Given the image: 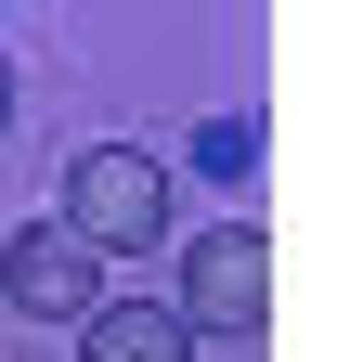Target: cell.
Instances as JSON below:
<instances>
[{
    "label": "cell",
    "instance_id": "1",
    "mask_svg": "<svg viewBox=\"0 0 350 362\" xmlns=\"http://www.w3.org/2000/svg\"><path fill=\"white\" fill-rule=\"evenodd\" d=\"M65 233H91V246H117V259H143V246H169V156H143V143H91L65 168Z\"/></svg>",
    "mask_w": 350,
    "mask_h": 362
},
{
    "label": "cell",
    "instance_id": "2",
    "mask_svg": "<svg viewBox=\"0 0 350 362\" xmlns=\"http://www.w3.org/2000/svg\"><path fill=\"white\" fill-rule=\"evenodd\" d=\"M182 310L195 337H259L273 324V233H247V220H208V233L182 246Z\"/></svg>",
    "mask_w": 350,
    "mask_h": 362
},
{
    "label": "cell",
    "instance_id": "3",
    "mask_svg": "<svg viewBox=\"0 0 350 362\" xmlns=\"http://www.w3.org/2000/svg\"><path fill=\"white\" fill-rule=\"evenodd\" d=\"M91 298H104L91 233H65V220H26V233L0 246V310H13V324H78Z\"/></svg>",
    "mask_w": 350,
    "mask_h": 362
},
{
    "label": "cell",
    "instance_id": "4",
    "mask_svg": "<svg viewBox=\"0 0 350 362\" xmlns=\"http://www.w3.org/2000/svg\"><path fill=\"white\" fill-rule=\"evenodd\" d=\"M78 362H195V324L169 298H91L78 310Z\"/></svg>",
    "mask_w": 350,
    "mask_h": 362
},
{
    "label": "cell",
    "instance_id": "5",
    "mask_svg": "<svg viewBox=\"0 0 350 362\" xmlns=\"http://www.w3.org/2000/svg\"><path fill=\"white\" fill-rule=\"evenodd\" d=\"M195 168H208V181H247V168H259L247 117H208V129H195Z\"/></svg>",
    "mask_w": 350,
    "mask_h": 362
},
{
    "label": "cell",
    "instance_id": "6",
    "mask_svg": "<svg viewBox=\"0 0 350 362\" xmlns=\"http://www.w3.org/2000/svg\"><path fill=\"white\" fill-rule=\"evenodd\" d=\"M0 117H13V65H0Z\"/></svg>",
    "mask_w": 350,
    "mask_h": 362
}]
</instances>
